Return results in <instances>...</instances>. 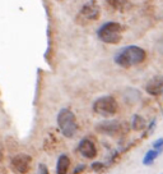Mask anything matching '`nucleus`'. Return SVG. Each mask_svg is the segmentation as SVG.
I'll list each match as a JSON object with an SVG mask.
<instances>
[{"mask_svg":"<svg viewBox=\"0 0 163 174\" xmlns=\"http://www.w3.org/2000/svg\"><path fill=\"white\" fill-rule=\"evenodd\" d=\"M147 53L144 49L139 48L135 45L125 46V48L120 49L117 53L115 54L114 60L115 63L122 68H130L133 65L140 64L145 60Z\"/></svg>","mask_w":163,"mask_h":174,"instance_id":"1","label":"nucleus"},{"mask_svg":"<svg viewBox=\"0 0 163 174\" xmlns=\"http://www.w3.org/2000/svg\"><path fill=\"white\" fill-rule=\"evenodd\" d=\"M97 37L104 44H119L122 38V27L117 22H106L97 30Z\"/></svg>","mask_w":163,"mask_h":174,"instance_id":"2","label":"nucleus"},{"mask_svg":"<svg viewBox=\"0 0 163 174\" xmlns=\"http://www.w3.org/2000/svg\"><path fill=\"white\" fill-rule=\"evenodd\" d=\"M57 124L63 133V136L66 138H73L78 131V123L74 113L69 109H61L57 114Z\"/></svg>","mask_w":163,"mask_h":174,"instance_id":"3","label":"nucleus"},{"mask_svg":"<svg viewBox=\"0 0 163 174\" xmlns=\"http://www.w3.org/2000/svg\"><path fill=\"white\" fill-rule=\"evenodd\" d=\"M92 109L96 114L108 118L117 113L119 105L112 96H102V97H98L93 103Z\"/></svg>","mask_w":163,"mask_h":174,"instance_id":"4","label":"nucleus"},{"mask_svg":"<svg viewBox=\"0 0 163 174\" xmlns=\"http://www.w3.org/2000/svg\"><path fill=\"white\" fill-rule=\"evenodd\" d=\"M99 5L96 0H89L80 8L78 13V22L79 25H87V22L97 21L99 18Z\"/></svg>","mask_w":163,"mask_h":174,"instance_id":"5","label":"nucleus"},{"mask_svg":"<svg viewBox=\"0 0 163 174\" xmlns=\"http://www.w3.org/2000/svg\"><path fill=\"white\" fill-rule=\"evenodd\" d=\"M31 163H32V157L27 154H18L13 157L11 160V167L17 173L19 174H26L29 172Z\"/></svg>","mask_w":163,"mask_h":174,"instance_id":"6","label":"nucleus"},{"mask_svg":"<svg viewBox=\"0 0 163 174\" xmlns=\"http://www.w3.org/2000/svg\"><path fill=\"white\" fill-rule=\"evenodd\" d=\"M78 151L79 154L85 159H93L97 155V149L96 145L93 144V141H91L89 138H84L82 140L78 145Z\"/></svg>","mask_w":163,"mask_h":174,"instance_id":"7","label":"nucleus"},{"mask_svg":"<svg viewBox=\"0 0 163 174\" xmlns=\"http://www.w3.org/2000/svg\"><path fill=\"white\" fill-rule=\"evenodd\" d=\"M97 131L101 133H104V134H119L121 133L122 131V127L119 122L116 121H112V122H102L97 126Z\"/></svg>","mask_w":163,"mask_h":174,"instance_id":"8","label":"nucleus"},{"mask_svg":"<svg viewBox=\"0 0 163 174\" xmlns=\"http://www.w3.org/2000/svg\"><path fill=\"white\" fill-rule=\"evenodd\" d=\"M145 90L149 95L158 96L163 94V76H156L147 83Z\"/></svg>","mask_w":163,"mask_h":174,"instance_id":"9","label":"nucleus"},{"mask_svg":"<svg viewBox=\"0 0 163 174\" xmlns=\"http://www.w3.org/2000/svg\"><path fill=\"white\" fill-rule=\"evenodd\" d=\"M69 168H70V159L68 155H61L57 159V165H56V172L57 174H66Z\"/></svg>","mask_w":163,"mask_h":174,"instance_id":"10","label":"nucleus"},{"mask_svg":"<svg viewBox=\"0 0 163 174\" xmlns=\"http://www.w3.org/2000/svg\"><path fill=\"white\" fill-rule=\"evenodd\" d=\"M108 4L115 10H119V12H126L131 8L130 0H108Z\"/></svg>","mask_w":163,"mask_h":174,"instance_id":"11","label":"nucleus"},{"mask_svg":"<svg viewBox=\"0 0 163 174\" xmlns=\"http://www.w3.org/2000/svg\"><path fill=\"white\" fill-rule=\"evenodd\" d=\"M163 151V150H157V149H153V150H149L148 152L145 154L144 159H143V164L144 165H150L154 160L159 156V154Z\"/></svg>","mask_w":163,"mask_h":174,"instance_id":"12","label":"nucleus"},{"mask_svg":"<svg viewBox=\"0 0 163 174\" xmlns=\"http://www.w3.org/2000/svg\"><path fill=\"white\" fill-rule=\"evenodd\" d=\"M145 126H147V122L143 117H140V115H138V114L133 117V121H131V127H133V129L142 131L145 128Z\"/></svg>","mask_w":163,"mask_h":174,"instance_id":"13","label":"nucleus"},{"mask_svg":"<svg viewBox=\"0 0 163 174\" xmlns=\"http://www.w3.org/2000/svg\"><path fill=\"white\" fill-rule=\"evenodd\" d=\"M38 174H50L47 167L45 164H40L38 165Z\"/></svg>","mask_w":163,"mask_h":174,"instance_id":"14","label":"nucleus"},{"mask_svg":"<svg viewBox=\"0 0 163 174\" xmlns=\"http://www.w3.org/2000/svg\"><path fill=\"white\" fill-rule=\"evenodd\" d=\"M153 147L157 150H163V138H158V140L153 144Z\"/></svg>","mask_w":163,"mask_h":174,"instance_id":"15","label":"nucleus"},{"mask_svg":"<svg viewBox=\"0 0 163 174\" xmlns=\"http://www.w3.org/2000/svg\"><path fill=\"white\" fill-rule=\"evenodd\" d=\"M103 165L101 164V163H94V164H92V169L93 170H99L101 168H102Z\"/></svg>","mask_w":163,"mask_h":174,"instance_id":"16","label":"nucleus"},{"mask_svg":"<svg viewBox=\"0 0 163 174\" xmlns=\"http://www.w3.org/2000/svg\"><path fill=\"white\" fill-rule=\"evenodd\" d=\"M0 160H1V152H0Z\"/></svg>","mask_w":163,"mask_h":174,"instance_id":"17","label":"nucleus"}]
</instances>
